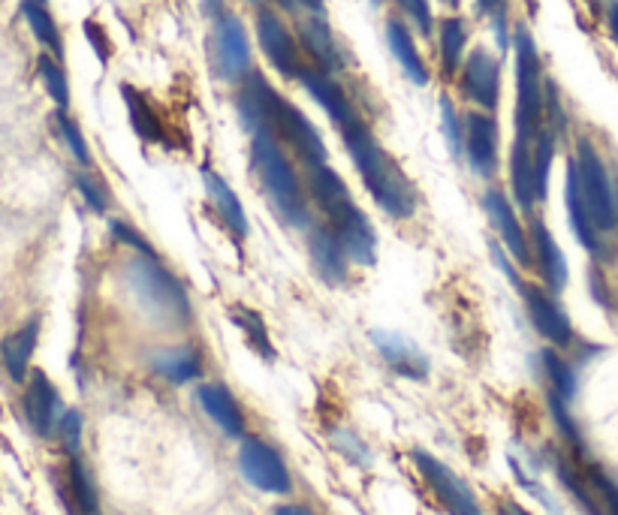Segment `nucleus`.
<instances>
[{
	"instance_id": "nucleus-1",
	"label": "nucleus",
	"mask_w": 618,
	"mask_h": 515,
	"mask_svg": "<svg viewBox=\"0 0 618 515\" xmlns=\"http://www.w3.org/2000/svg\"><path fill=\"white\" fill-rule=\"evenodd\" d=\"M341 139L347 145L353 167L359 169L365 191L371 193V199H375L392 220H408V217L416 215L420 196H416L413 181L408 179L404 169L387 154V148L377 142L375 133L368 130V124H359V127H353V130L341 133Z\"/></svg>"
},
{
	"instance_id": "nucleus-2",
	"label": "nucleus",
	"mask_w": 618,
	"mask_h": 515,
	"mask_svg": "<svg viewBox=\"0 0 618 515\" xmlns=\"http://www.w3.org/2000/svg\"><path fill=\"white\" fill-rule=\"evenodd\" d=\"M124 287L151 323L163 329H184L194 320V305H191L187 289L154 256L136 253L134 260L124 265Z\"/></svg>"
},
{
	"instance_id": "nucleus-3",
	"label": "nucleus",
	"mask_w": 618,
	"mask_h": 515,
	"mask_svg": "<svg viewBox=\"0 0 618 515\" xmlns=\"http://www.w3.org/2000/svg\"><path fill=\"white\" fill-rule=\"evenodd\" d=\"M251 163H254L256 181L266 193L268 205L275 208V215L296 229L311 227V211H308L302 181L296 175L290 157L275 133L260 130L251 136Z\"/></svg>"
},
{
	"instance_id": "nucleus-4",
	"label": "nucleus",
	"mask_w": 618,
	"mask_h": 515,
	"mask_svg": "<svg viewBox=\"0 0 618 515\" xmlns=\"http://www.w3.org/2000/svg\"><path fill=\"white\" fill-rule=\"evenodd\" d=\"M513 55H516V108H513L516 139L519 142H534L537 133L543 130L546 79L540 52H537V43H534L528 27H516Z\"/></svg>"
},
{
	"instance_id": "nucleus-5",
	"label": "nucleus",
	"mask_w": 618,
	"mask_h": 515,
	"mask_svg": "<svg viewBox=\"0 0 618 515\" xmlns=\"http://www.w3.org/2000/svg\"><path fill=\"white\" fill-rule=\"evenodd\" d=\"M208 67L215 72V79L230 84H239L254 70L251 39L236 12H224L220 19H215V27L208 36Z\"/></svg>"
},
{
	"instance_id": "nucleus-6",
	"label": "nucleus",
	"mask_w": 618,
	"mask_h": 515,
	"mask_svg": "<svg viewBox=\"0 0 618 515\" xmlns=\"http://www.w3.org/2000/svg\"><path fill=\"white\" fill-rule=\"evenodd\" d=\"M573 160H576V169H580L582 193H585V203H588L597 232L616 229V187L609 181V172H606V163L597 154V148L588 139H580Z\"/></svg>"
},
{
	"instance_id": "nucleus-7",
	"label": "nucleus",
	"mask_w": 618,
	"mask_h": 515,
	"mask_svg": "<svg viewBox=\"0 0 618 515\" xmlns=\"http://www.w3.org/2000/svg\"><path fill=\"white\" fill-rule=\"evenodd\" d=\"M268 130L275 133L278 142L284 145V148H290L305 167H320V163H327L329 160L327 142H323L320 130L311 124V118L305 115L302 108L296 106V103H290V100H284V96H278V103H275Z\"/></svg>"
},
{
	"instance_id": "nucleus-8",
	"label": "nucleus",
	"mask_w": 618,
	"mask_h": 515,
	"mask_svg": "<svg viewBox=\"0 0 618 515\" xmlns=\"http://www.w3.org/2000/svg\"><path fill=\"white\" fill-rule=\"evenodd\" d=\"M256 39H260V48L266 60L275 67V70L284 76V79H296L308 67L302 60V46H299V36H293V31L284 24L278 12L272 7H263L256 10Z\"/></svg>"
},
{
	"instance_id": "nucleus-9",
	"label": "nucleus",
	"mask_w": 618,
	"mask_h": 515,
	"mask_svg": "<svg viewBox=\"0 0 618 515\" xmlns=\"http://www.w3.org/2000/svg\"><path fill=\"white\" fill-rule=\"evenodd\" d=\"M413 465L420 468L423 480L428 482V489L435 492V497L449 515H483L477 494L471 492V485L461 480L456 470L447 468L440 458L416 449V453H413Z\"/></svg>"
},
{
	"instance_id": "nucleus-10",
	"label": "nucleus",
	"mask_w": 618,
	"mask_h": 515,
	"mask_svg": "<svg viewBox=\"0 0 618 515\" xmlns=\"http://www.w3.org/2000/svg\"><path fill=\"white\" fill-rule=\"evenodd\" d=\"M239 470L242 477L254 489L268 494H287L293 489L290 473L284 458L278 456V449H272L266 440L256 437H244L242 449H239Z\"/></svg>"
},
{
	"instance_id": "nucleus-11",
	"label": "nucleus",
	"mask_w": 618,
	"mask_h": 515,
	"mask_svg": "<svg viewBox=\"0 0 618 515\" xmlns=\"http://www.w3.org/2000/svg\"><path fill=\"white\" fill-rule=\"evenodd\" d=\"M465 160L471 163L473 175L495 179L501 167V130L492 112H468L465 118Z\"/></svg>"
},
{
	"instance_id": "nucleus-12",
	"label": "nucleus",
	"mask_w": 618,
	"mask_h": 515,
	"mask_svg": "<svg viewBox=\"0 0 618 515\" xmlns=\"http://www.w3.org/2000/svg\"><path fill=\"white\" fill-rule=\"evenodd\" d=\"M516 287H519L525 311H528V320H531L534 329H537L549 344L570 347V344H573V325H570V317L564 313V308L558 305L556 293L537 287V284H522V281Z\"/></svg>"
},
{
	"instance_id": "nucleus-13",
	"label": "nucleus",
	"mask_w": 618,
	"mask_h": 515,
	"mask_svg": "<svg viewBox=\"0 0 618 515\" xmlns=\"http://www.w3.org/2000/svg\"><path fill=\"white\" fill-rule=\"evenodd\" d=\"M461 94L483 112H495L501 103V60L489 48H473L459 70Z\"/></svg>"
},
{
	"instance_id": "nucleus-14",
	"label": "nucleus",
	"mask_w": 618,
	"mask_h": 515,
	"mask_svg": "<svg viewBox=\"0 0 618 515\" xmlns=\"http://www.w3.org/2000/svg\"><path fill=\"white\" fill-rule=\"evenodd\" d=\"M299 82H302V88L311 94V100H314L317 106L323 108L329 118H332V124L339 127V133H347L353 130V127L365 124L359 108L353 106L351 96L344 94V88H341L329 72L317 70V67L308 64L302 70V76H299Z\"/></svg>"
},
{
	"instance_id": "nucleus-15",
	"label": "nucleus",
	"mask_w": 618,
	"mask_h": 515,
	"mask_svg": "<svg viewBox=\"0 0 618 515\" xmlns=\"http://www.w3.org/2000/svg\"><path fill=\"white\" fill-rule=\"evenodd\" d=\"M483 211L485 217H489L492 229L497 232L501 244H504V251H507L516 263L528 268V263H534L531 241H528V232H525V227L519 224L516 205L510 203V196H504L501 191H485Z\"/></svg>"
},
{
	"instance_id": "nucleus-16",
	"label": "nucleus",
	"mask_w": 618,
	"mask_h": 515,
	"mask_svg": "<svg viewBox=\"0 0 618 515\" xmlns=\"http://www.w3.org/2000/svg\"><path fill=\"white\" fill-rule=\"evenodd\" d=\"M278 91L272 88L266 76L260 70H251L239 82V94H236V108H239V121L251 136L260 130H268L272 124V112L278 103Z\"/></svg>"
},
{
	"instance_id": "nucleus-17",
	"label": "nucleus",
	"mask_w": 618,
	"mask_h": 515,
	"mask_svg": "<svg viewBox=\"0 0 618 515\" xmlns=\"http://www.w3.org/2000/svg\"><path fill=\"white\" fill-rule=\"evenodd\" d=\"M308 193H311V199L314 205L327 215L329 224H339L344 220L347 215H353L359 205L353 203L351 196V187L344 184L335 169L329 167V163H320V167H308Z\"/></svg>"
},
{
	"instance_id": "nucleus-18",
	"label": "nucleus",
	"mask_w": 618,
	"mask_h": 515,
	"mask_svg": "<svg viewBox=\"0 0 618 515\" xmlns=\"http://www.w3.org/2000/svg\"><path fill=\"white\" fill-rule=\"evenodd\" d=\"M296 36H299L305 55L314 60L317 70L329 72V76L344 70V55H341L339 39L332 34L327 15H302L296 22Z\"/></svg>"
},
{
	"instance_id": "nucleus-19",
	"label": "nucleus",
	"mask_w": 618,
	"mask_h": 515,
	"mask_svg": "<svg viewBox=\"0 0 618 515\" xmlns=\"http://www.w3.org/2000/svg\"><path fill=\"white\" fill-rule=\"evenodd\" d=\"M308 256H311V265H314V275L327 284V287H341L347 284V253L341 248L335 229L323 227V224H314L308 229Z\"/></svg>"
},
{
	"instance_id": "nucleus-20",
	"label": "nucleus",
	"mask_w": 618,
	"mask_h": 515,
	"mask_svg": "<svg viewBox=\"0 0 618 515\" xmlns=\"http://www.w3.org/2000/svg\"><path fill=\"white\" fill-rule=\"evenodd\" d=\"M25 416L39 437H52L64 416V404L58 389L43 371H34L25 389Z\"/></svg>"
},
{
	"instance_id": "nucleus-21",
	"label": "nucleus",
	"mask_w": 618,
	"mask_h": 515,
	"mask_svg": "<svg viewBox=\"0 0 618 515\" xmlns=\"http://www.w3.org/2000/svg\"><path fill=\"white\" fill-rule=\"evenodd\" d=\"M528 241H531L534 265H537V272L543 277L546 289H552L558 296L561 289L568 287V260H564V253L558 248L556 236L549 232V227H546L540 217H534L531 220Z\"/></svg>"
},
{
	"instance_id": "nucleus-22",
	"label": "nucleus",
	"mask_w": 618,
	"mask_h": 515,
	"mask_svg": "<svg viewBox=\"0 0 618 515\" xmlns=\"http://www.w3.org/2000/svg\"><path fill=\"white\" fill-rule=\"evenodd\" d=\"M371 344H375V350L384 356L389 368L401 374V377H411V380H425L428 377V359H425V353L413 344L411 337L375 329Z\"/></svg>"
},
{
	"instance_id": "nucleus-23",
	"label": "nucleus",
	"mask_w": 618,
	"mask_h": 515,
	"mask_svg": "<svg viewBox=\"0 0 618 515\" xmlns=\"http://www.w3.org/2000/svg\"><path fill=\"white\" fill-rule=\"evenodd\" d=\"M329 227L335 229V236H339L341 248H344L351 263L365 265V268H371L377 263V232L363 208H356L353 215H347L339 224H329Z\"/></svg>"
},
{
	"instance_id": "nucleus-24",
	"label": "nucleus",
	"mask_w": 618,
	"mask_h": 515,
	"mask_svg": "<svg viewBox=\"0 0 618 515\" xmlns=\"http://www.w3.org/2000/svg\"><path fill=\"white\" fill-rule=\"evenodd\" d=\"M196 401H199V408L206 410L208 420L215 422L227 437H236V440L244 437L242 408H239V401L232 398V392L227 386L224 384L199 386V389H196Z\"/></svg>"
},
{
	"instance_id": "nucleus-25",
	"label": "nucleus",
	"mask_w": 618,
	"mask_h": 515,
	"mask_svg": "<svg viewBox=\"0 0 618 515\" xmlns=\"http://www.w3.org/2000/svg\"><path fill=\"white\" fill-rule=\"evenodd\" d=\"M564 205H568V217H570V229L580 241L585 251H597V227H594L592 211H588V203H585V193H582L580 184V169H576V160L570 157L568 163V179H564Z\"/></svg>"
},
{
	"instance_id": "nucleus-26",
	"label": "nucleus",
	"mask_w": 618,
	"mask_h": 515,
	"mask_svg": "<svg viewBox=\"0 0 618 515\" xmlns=\"http://www.w3.org/2000/svg\"><path fill=\"white\" fill-rule=\"evenodd\" d=\"M203 181H206V193L211 205H215V211L218 217L224 220V227L230 229L232 239L242 241L248 236V215H244V205L239 203V196L232 191L230 184L224 175H218L215 169H203Z\"/></svg>"
},
{
	"instance_id": "nucleus-27",
	"label": "nucleus",
	"mask_w": 618,
	"mask_h": 515,
	"mask_svg": "<svg viewBox=\"0 0 618 515\" xmlns=\"http://www.w3.org/2000/svg\"><path fill=\"white\" fill-rule=\"evenodd\" d=\"M387 46L413 84H420V88L428 84V67H425L423 55H420V46L413 39L411 27L401 22V19H389L387 22Z\"/></svg>"
},
{
	"instance_id": "nucleus-28",
	"label": "nucleus",
	"mask_w": 618,
	"mask_h": 515,
	"mask_svg": "<svg viewBox=\"0 0 618 515\" xmlns=\"http://www.w3.org/2000/svg\"><path fill=\"white\" fill-rule=\"evenodd\" d=\"M510 193L513 203L522 211H531L537 205V187H534V142H519L513 139L510 148Z\"/></svg>"
},
{
	"instance_id": "nucleus-29",
	"label": "nucleus",
	"mask_w": 618,
	"mask_h": 515,
	"mask_svg": "<svg viewBox=\"0 0 618 515\" xmlns=\"http://www.w3.org/2000/svg\"><path fill=\"white\" fill-rule=\"evenodd\" d=\"M37 341L39 320H31V323L22 325L19 332H13V335L0 344V356H3L7 374L13 377L15 384H25L27 368H31V359H34V350H37Z\"/></svg>"
},
{
	"instance_id": "nucleus-30",
	"label": "nucleus",
	"mask_w": 618,
	"mask_h": 515,
	"mask_svg": "<svg viewBox=\"0 0 618 515\" xmlns=\"http://www.w3.org/2000/svg\"><path fill=\"white\" fill-rule=\"evenodd\" d=\"M151 368H154V374H160L163 380L184 386L203 374V356H199V350L196 347L160 350V353L151 356Z\"/></svg>"
},
{
	"instance_id": "nucleus-31",
	"label": "nucleus",
	"mask_w": 618,
	"mask_h": 515,
	"mask_svg": "<svg viewBox=\"0 0 618 515\" xmlns=\"http://www.w3.org/2000/svg\"><path fill=\"white\" fill-rule=\"evenodd\" d=\"M122 94L136 136L146 139V142H167V127H163V121L154 112V106L148 103V96L142 91H136L134 84H122Z\"/></svg>"
},
{
	"instance_id": "nucleus-32",
	"label": "nucleus",
	"mask_w": 618,
	"mask_h": 515,
	"mask_svg": "<svg viewBox=\"0 0 618 515\" xmlns=\"http://www.w3.org/2000/svg\"><path fill=\"white\" fill-rule=\"evenodd\" d=\"M437 43H440V70L453 79L465 64V46H468V27L459 15H447L437 24Z\"/></svg>"
},
{
	"instance_id": "nucleus-33",
	"label": "nucleus",
	"mask_w": 618,
	"mask_h": 515,
	"mask_svg": "<svg viewBox=\"0 0 618 515\" xmlns=\"http://www.w3.org/2000/svg\"><path fill=\"white\" fill-rule=\"evenodd\" d=\"M22 15H25V22L31 24V31H34V36H37L39 43L49 48L55 58H61L64 55L61 31H58V24L52 19L46 0H25V3H22Z\"/></svg>"
},
{
	"instance_id": "nucleus-34",
	"label": "nucleus",
	"mask_w": 618,
	"mask_h": 515,
	"mask_svg": "<svg viewBox=\"0 0 618 515\" xmlns=\"http://www.w3.org/2000/svg\"><path fill=\"white\" fill-rule=\"evenodd\" d=\"M556 130L543 127L534 139V187H537V203H543L549 193V172H552V160H556Z\"/></svg>"
},
{
	"instance_id": "nucleus-35",
	"label": "nucleus",
	"mask_w": 618,
	"mask_h": 515,
	"mask_svg": "<svg viewBox=\"0 0 618 515\" xmlns=\"http://www.w3.org/2000/svg\"><path fill=\"white\" fill-rule=\"evenodd\" d=\"M543 368L549 377V392L570 404L576 398V368L568 359H561L556 350H543Z\"/></svg>"
},
{
	"instance_id": "nucleus-36",
	"label": "nucleus",
	"mask_w": 618,
	"mask_h": 515,
	"mask_svg": "<svg viewBox=\"0 0 618 515\" xmlns=\"http://www.w3.org/2000/svg\"><path fill=\"white\" fill-rule=\"evenodd\" d=\"M232 323L242 329L244 337H248V344H251L260 356L275 359V347H272V337H268V329L260 313L251 311V308H244V305H239V308H232Z\"/></svg>"
},
{
	"instance_id": "nucleus-37",
	"label": "nucleus",
	"mask_w": 618,
	"mask_h": 515,
	"mask_svg": "<svg viewBox=\"0 0 618 515\" xmlns=\"http://www.w3.org/2000/svg\"><path fill=\"white\" fill-rule=\"evenodd\" d=\"M39 79H43L46 91L55 100V106L67 112L70 108V84H67V72L61 70V64L52 55H39Z\"/></svg>"
},
{
	"instance_id": "nucleus-38",
	"label": "nucleus",
	"mask_w": 618,
	"mask_h": 515,
	"mask_svg": "<svg viewBox=\"0 0 618 515\" xmlns=\"http://www.w3.org/2000/svg\"><path fill=\"white\" fill-rule=\"evenodd\" d=\"M70 485H73V497L82 515H100L98 489H94V480L79 458H73V465H70Z\"/></svg>"
},
{
	"instance_id": "nucleus-39",
	"label": "nucleus",
	"mask_w": 618,
	"mask_h": 515,
	"mask_svg": "<svg viewBox=\"0 0 618 515\" xmlns=\"http://www.w3.org/2000/svg\"><path fill=\"white\" fill-rule=\"evenodd\" d=\"M440 121H444V136H447L453 157L465 160V118L456 112L449 96H440Z\"/></svg>"
},
{
	"instance_id": "nucleus-40",
	"label": "nucleus",
	"mask_w": 618,
	"mask_h": 515,
	"mask_svg": "<svg viewBox=\"0 0 618 515\" xmlns=\"http://www.w3.org/2000/svg\"><path fill=\"white\" fill-rule=\"evenodd\" d=\"M76 181V191L82 193V199L88 203V208L94 211V215H106V208H110V193L106 187L100 184V179L94 172H85V169H79L73 175Z\"/></svg>"
},
{
	"instance_id": "nucleus-41",
	"label": "nucleus",
	"mask_w": 618,
	"mask_h": 515,
	"mask_svg": "<svg viewBox=\"0 0 618 515\" xmlns=\"http://www.w3.org/2000/svg\"><path fill=\"white\" fill-rule=\"evenodd\" d=\"M55 124H58V130H61L64 142H67V148H70V154L82 163V167H91V151H88V142L85 136H82V130H79V124H76L67 112H55Z\"/></svg>"
},
{
	"instance_id": "nucleus-42",
	"label": "nucleus",
	"mask_w": 618,
	"mask_h": 515,
	"mask_svg": "<svg viewBox=\"0 0 618 515\" xmlns=\"http://www.w3.org/2000/svg\"><path fill=\"white\" fill-rule=\"evenodd\" d=\"M396 7L408 15V22L416 27V34H435V15H432V3L428 0H396Z\"/></svg>"
},
{
	"instance_id": "nucleus-43",
	"label": "nucleus",
	"mask_w": 618,
	"mask_h": 515,
	"mask_svg": "<svg viewBox=\"0 0 618 515\" xmlns=\"http://www.w3.org/2000/svg\"><path fill=\"white\" fill-rule=\"evenodd\" d=\"M110 232L115 236L118 244H124V248H130V251L142 253V256H154V260H158V251L151 248V241H148L139 229L130 227L127 220H110Z\"/></svg>"
},
{
	"instance_id": "nucleus-44",
	"label": "nucleus",
	"mask_w": 618,
	"mask_h": 515,
	"mask_svg": "<svg viewBox=\"0 0 618 515\" xmlns=\"http://www.w3.org/2000/svg\"><path fill=\"white\" fill-rule=\"evenodd\" d=\"M549 408H552V420H556L558 432L564 434L570 444L580 446V449H582V434H580V428H576V422H573V416H570V404H564L561 398L549 392Z\"/></svg>"
},
{
	"instance_id": "nucleus-45",
	"label": "nucleus",
	"mask_w": 618,
	"mask_h": 515,
	"mask_svg": "<svg viewBox=\"0 0 618 515\" xmlns=\"http://www.w3.org/2000/svg\"><path fill=\"white\" fill-rule=\"evenodd\" d=\"M58 434H61L64 449L76 456L79 453V444H82V416L76 410H64L61 422H58Z\"/></svg>"
},
{
	"instance_id": "nucleus-46",
	"label": "nucleus",
	"mask_w": 618,
	"mask_h": 515,
	"mask_svg": "<svg viewBox=\"0 0 618 515\" xmlns=\"http://www.w3.org/2000/svg\"><path fill=\"white\" fill-rule=\"evenodd\" d=\"M85 36H88V43H91V48L98 52L100 64H110L112 46H110V36H106V31H103V24L91 22V19H88V22H85Z\"/></svg>"
},
{
	"instance_id": "nucleus-47",
	"label": "nucleus",
	"mask_w": 618,
	"mask_h": 515,
	"mask_svg": "<svg viewBox=\"0 0 618 515\" xmlns=\"http://www.w3.org/2000/svg\"><path fill=\"white\" fill-rule=\"evenodd\" d=\"M332 444L339 446L344 456H351V461H363V465H368V449L363 446V440H356L351 432H335V437H332Z\"/></svg>"
},
{
	"instance_id": "nucleus-48",
	"label": "nucleus",
	"mask_w": 618,
	"mask_h": 515,
	"mask_svg": "<svg viewBox=\"0 0 618 515\" xmlns=\"http://www.w3.org/2000/svg\"><path fill=\"white\" fill-rule=\"evenodd\" d=\"M284 10L305 12V15H327V0H278Z\"/></svg>"
},
{
	"instance_id": "nucleus-49",
	"label": "nucleus",
	"mask_w": 618,
	"mask_h": 515,
	"mask_svg": "<svg viewBox=\"0 0 618 515\" xmlns=\"http://www.w3.org/2000/svg\"><path fill=\"white\" fill-rule=\"evenodd\" d=\"M492 19H495V39H497V48H501V52H507V48L513 46V36H510V31H507V10L501 7V10L492 12Z\"/></svg>"
},
{
	"instance_id": "nucleus-50",
	"label": "nucleus",
	"mask_w": 618,
	"mask_h": 515,
	"mask_svg": "<svg viewBox=\"0 0 618 515\" xmlns=\"http://www.w3.org/2000/svg\"><path fill=\"white\" fill-rule=\"evenodd\" d=\"M606 24H609V34L616 39L618 46V0H609L606 3Z\"/></svg>"
},
{
	"instance_id": "nucleus-51",
	"label": "nucleus",
	"mask_w": 618,
	"mask_h": 515,
	"mask_svg": "<svg viewBox=\"0 0 618 515\" xmlns=\"http://www.w3.org/2000/svg\"><path fill=\"white\" fill-rule=\"evenodd\" d=\"M203 12H206L208 19H220L227 10V0H203Z\"/></svg>"
},
{
	"instance_id": "nucleus-52",
	"label": "nucleus",
	"mask_w": 618,
	"mask_h": 515,
	"mask_svg": "<svg viewBox=\"0 0 618 515\" xmlns=\"http://www.w3.org/2000/svg\"><path fill=\"white\" fill-rule=\"evenodd\" d=\"M501 7H504V0H477V3H473V12H477V15H492V12L501 10Z\"/></svg>"
},
{
	"instance_id": "nucleus-53",
	"label": "nucleus",
	"mask_w": 618,
	"mask_h": 515,
	"mask_svg": "<svg viewBox=\"0 0 618 515\" xmlns=\"http://www.w3.org/2000/svg\"><path fill=\"white\" fill-rule=\"evenodd\" d=\"M497 515H531L525 506L513 504V501H504V504L497 506Z\"/></svg>"
},
{
	"instance_id": "nucleus-54",
	"label": "nucleus",
	"mask_w": 618,
	"mask_h": 515,
	"mask_svg": "<svg viewBox=\"0 0 618 515\" xmlns=\"http://www.w3.org/2000/svg\"><path fill=\"white\" fill-rule=\"evenodd\" d=\"M275 515H311L308 513V510H305V506H278V510H275Z\"/></svg>"
},
{
	"instance_id": "nucleus-55",
	"label": "nucleus",
	"mask_w": 618,
	"mask_h": 515,
	"mask_svg": "<svg viewBox=\"0 0 618 515\" xmlns=\"http://www.w3.org/2000/svg\"><path fill=\"white\" fill-rule=\"evenodd\" d=\"M616 217H618V187H616Z\"/></svg>"
},
{
	"instance_id": "nucleus-56",
	"label": "nucleus",
	"mask_w": 618,
	"mask_h": 515,
	"mask_svg": "<svg viewBox=\"0 0 618 515\" xmlns=\"http://www.w3.org/2000/svg\"><path fill=\"white\" fill-rule=\"evenodd\" d=\"M248 3H260V0H248Z\"/></svg>"
},
{
	"instance_id": "nucleus-57",
	"label": "nucleus",
	"mask_w": 618,
	"mask_h": 515,
	"mask_svg": "<svg viewBox=\"0 0 618 515\" xmlns=\"http://www.w3.org/2000/svg\"><path fill=\"white\" fill-rule=\"evenodd\" d=\"M371 3H375V7H377V3H380V0H371Z\"/></svg>"
}]
</instances>
